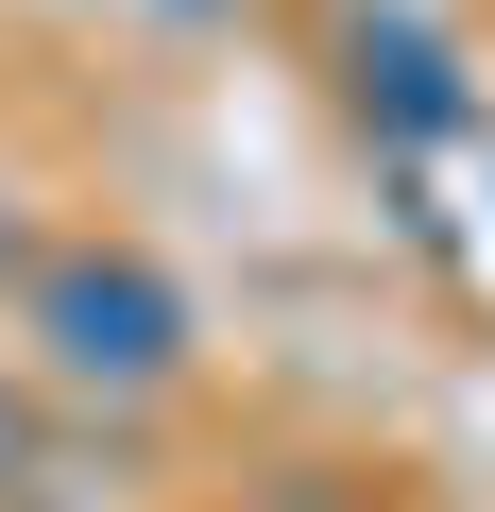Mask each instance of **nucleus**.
<instances>
[{
	"label": "nucleus",
	"mask_w": 495,
	"mask_h": 512,
	"mask_svg": "<svg viewBox=\"0 0 495 512\" xmlns=\"http://www.w3.org/2000/svg\"><path fill=\"white\" fill-rule=\"evenodd\" d=\"M35 342H52V376H86V393H154V376L188 359V308H171L154 256H52V274H35Z\"/></svg>",
	"instance_id": "1"
},
{
	"label": "nucleus",
	"mask_w": 495,
	"mask_h": 512,
	"mask_svg": "<svg viewBox=\"0 0 495 512\" xmlns=\"http://www.w3.org/2000/svg\"><path fill=\"white\" fill-rule=\"evenodd\" d=\"M0 478H18V393H0Z\"/></svg>",
	"instance_id": "3"
},
{
	"label": "nucleus",
	"mask_w": 495,
	"mask_h": 512,
	"mask_svg": "<svg viewBox=\"0 0 495 512\" xmlns=\"http://www.w3.org/2000/svg\"><path fill=\"white\" fill-rule=\"evenodd\" d=\"M359 103H393V137H444V120H461L444 52H427L410 18H359Z\"/></svg>",
	"instance_id": "2"
}]
</instances>
